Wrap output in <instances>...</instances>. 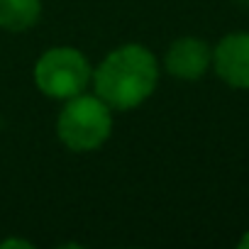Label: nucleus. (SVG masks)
Returning a JSON list of instances; mask_svg holds the SVG:
<instances>
[{"label":"nucleus","instance_id":"f257e3e1","mask_svg":"<svg viewBox=\"0 0 249 249\" xmlns=\"http://www.w3.org/2000/svg\"><path fill=\"white\" fill-rule=\"evenodd\" d=\"M90 78L95 83V95L110 110H132L154 93L159 66L147 47L124 44L110 52Z\"/></svg>","mask_w":249,"mask_h":249},{"label":"nucleus","instance_id":"f03ea898","mask_svg":"<svg viewBox=\"0 0 249 249\" xmlns=\"http://www.w3.org/2000/svg\"><path fill=\"white\" fill-rule=\"evenodd\" d=\"M112 132V110L98 95H73L56 120V135L71 152H93Z\"/></svg>","mask_w":249,"mask_h":249},{"label":"nucleus","instance_id":"7ed1b4c3","mask_svg":"<svg viewBox=\"0 0 249 249\" xmlns=\"http://www.w3.org/2000/svg\"><path fill=\"white\" fill-rule=\"evenodd\" d=\"M93 69L88 59L73 47L47 49L35 64L37 88L54 100H69L86 90L90 83Z\"/></svg>","mask_w":249,"mask_h":249},{"label":"nucleus","instance_id":"20e7f679","mask_svg":"<svg viewBox=\"0 0 249 249\" xmlns=\"http://www.w3.org/2000/svg\"><path fill=\"white\" fill-rule=\"evenodd\" d=\"M215 73L232 88H249V32L225 35L213 49Z\"/></svg>","mask_w":249,"mask_h":249},{"label":"nucleus","instance_id":"39448f33","mask_svg":"<svg viewBox=\"0 0 249 249\" xmlns=\"http://www.w3.org/2000/svg\"><path fill=\"white\" fill-rule=\"evenodd\" d=\"M213 61V49L198 37H181L166 52V71L181 81H198Z\"/></svg>","mask_w":249,"mask_h":249},{"label":"nucleus","instance_id":"423d86ee","mask_svg":"<svg viewBox=\"0 0 249 249\" xmlns=\"http://www.w3.org/2000/svg\"><path fill=\"white\" fill-rule=\"evenodd\" d=\"M42 18V0H0V30L25 32Z\"/></svg>","mask_w":249,"mask_h":249},{"label":"nucleus","instance_id":"0eeeda50","mask_svg":"<svg viewBox=\"0 0 249 249\" xmlns=\"http://www.w3.org/2000/svg\"><path fill=\"white\" fill-rule=\"evenodd\" d=\"M0 247H32L30 242H22V239H8V242H0Z\"/></svg>","mask_w":249,"mask_h":249},{"label":"nucleus","instance_id":"6e6552de","mask_svg":"<svg viewBox=\"0 0 249 249\" xmlns=\"http://www.w3.org/2000/svg\"><path fill=\"white\" fill-rule=\"evenodd\" d=\"M239 247H242V249H249V232H247V234L239 239Z\"/></svg>","mask_w":249,"mask_h":249}]
</instances>
